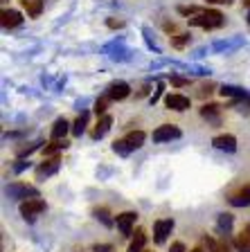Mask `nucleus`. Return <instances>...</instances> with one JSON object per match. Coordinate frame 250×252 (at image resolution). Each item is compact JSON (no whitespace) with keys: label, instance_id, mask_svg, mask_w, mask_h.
I'll use <instances>...</instances> for the list:
<instances>
[{"label":"nucleus","instance_id":"4be33fe9","mask_svg":"<svg viewBox=\"0 0 250 252\" xmlns=\"http://www.w3.org/2000/svg\"><path fill=\"white\" fill-rule=\"evenodd\" d=\"M113 151L120 153V156H129V153H131V147L124 142V137H122V140H115V142H113Z\"/></svg>","mask_w":250,"mask_h":252},{"label":"nucleus","instance_id":"393cba45","mask_svg":"<svg viewBox=\"0 0 250 252\" xmlns=\"http://www.w3.org/2000/svg\"><path fill=\"white\" fill-rule=\"evenodd\" d=\"M95 219H99L104 225H113V219H110V214H108V210H95Z\"/></svg>","mask_w":250,"mask_h":252},{"label":"nucleus","instance_id":"bb28decb","mask_svg":"<svg viewBox=\"0 0 250 252\" xmlns=\"http://www.w3.org/2000/svg\"><path fill=\"white\" fill-rule=\"evenodd\" d=\"M185 43H189V34H178V36L172 41V45L174 47H182Z\"/></svg>","mask_w":250,"mask_h":252},{"label":"nucleus","instance_id":"f3484780","mask_svg":"<svg viewBox=\"0 0 250 252\" xmlns=\"http://www.w3.org/2000/svg\"><path fill=\"white\" fill-rule=\"evenodd\" d=\"M219 106L216 104H208V106H203V108H201V115L205 117V120L208 122H214V124H219Z\"/></svg>","mask_w":250,"mask_h":252},{"label":"nucleus","instance_id":"9d476101","mask_svg":"<svg viewBox=\"0 0 250 252\" xmlns=\"http://www.w3.org/2000/svg\"><path fill=\"white\" fill-rule=\"evenodd\" d=\"M212 144L219 149V151H228V153L237 151V137L235 135H216L212 140Z\"/></svg>","mask_w":250,"mask_h":252},{"label":"nucleus","instance_id":"6ab92c4d","mask_svg":"<svg viewBox=\"0 0 250 252\" xmlns=\"http://www.w3.org/2000/svg\"><path fill=\"white\" fill-rule=\"evenodd\" d=\"M144 243H146L144 230H136V239H133V243L129 246V252H142L144 250Z\"/></svg>","mask_w":250,"mask_h":252},{"label":"nucleus","instance_id":"f8f14e48","mask_svg":"<svg viewBox=\"0 0 250 252\" xmlns=\"http://www.w3.org/2000/svg\"><path fill=\"white\" fill-rule=\"evenodd\" d=\"M59 158H52V160H47V162H43L41 167L36 169V176L38 178H47V176H52V173L59 171Z\"/></svg>","mask_w":250,"mask_h":252},{"label":"nucleus","instance_id":"412c9836","mask_svg":"<svg viewBox=\"0 0 250 252\" xmlns=\"http://www.w3.org/2000/svg\"><path fill=\"white\" fill-rule=\"evenodd\" d=\"M66 147H68V142H66V140H54L50 147L43 149V156H52L54 151H59V149H66Z\"/></svg>","mask_w":250,"mask_h":252},{"label":"nucleus","instance_id":"aec40b11","mask_svg":"<svg viewBox=\"0 0 250 252\" xmlns=\"http://www.w3.org/2000/svg\"><path fill=\"white\" fill-rule=\"evenodd\" d=\"M86 124H88V113H81V115L74 120V124H72V133H74V135H81V133L86 131Z\"/></svg>","mask_w":250,"mask_h":252},{"label":"nucleus","instance_id":"39448f33","mask_svg":"<svg viewBox=\"0 0 250 252\" xmlns=\"http://www.w3.org/2000/svg\"><path fill=\"white\" fill-rule=\"evenodd\" d=\"M176 137H180V128L176 124H162L153 131V142H169Z\"/></svg>","mask_w":250,"mask_h":252},{"label":"nucleus","instance_id":"0eeeda50","mask_svg":"<svg viewBox=\"0 0 250 252\" xmlns=\"http://www.w3.org/2000/svg\"><path fill=\"white\" fill-rule=\"evenodd\" d=\"M129 94H131V86L126 84V81H115V84H110L108 90H106V97L113 101H122V99H126Z\"/></svg>","mask_w":250,"mask_h":252},{"label":"nucleus","instance_id":"dca6fc26","mask_svg":"<svg viewBox=\"0 0 250 252\" xmlns=\"http://www.w3.org/2000/svg\"><path fill=\"white\" fill-rule=\"evenodd\" d=\"M144 137H146L144 131H131L129 135L124 137V142L131 147V151H133V149H140L142 144H144Z\"/></svg>","mask_w":250,"mask_h":252},{"label":"nucleus","instance_id":"f03ea898","mask_svg":"<svg viewBox=\"0 0 250 252\" xmlns=\"http://www.w3.org/2000/svg\"><path fill=\"white\" fill-rule=\"evenodd\" d=\"M41 212H45V200H41V198H27L21 203V214L25 219H34Z\"/></svg>","mask_w":250,"mask_h":252},{"label":"nucleus","instance_id":"2f4dec72","mask_svg":"<svg viewBox=\"0 0 250 252\" xmlns=\"http://www.w3.org/2000/svg\"><path fill=\"white\" fill-rule=\"evenodd\" d=\"M208 2H225V5H230L232 0H208Z\"/></svg>","mask_w":250,"mask_h":252},{"label":"nucleus","instance_id":"c85d7f7f","mask_svg":"<svg viewBox=\"0 0 250 252\" xmlns=\"http://www.w3.org/2000/svg\"><path fill=\"white\" fill-rule=\"evenodd\" d=\"M93 252H113V246H108V243H97V246H93Z\"/></svg>","mask_w":250,"mask_h":252},{"label":"nucleus","instance_id":"b1692460","mask_svg":"<svg viewBox=\"0 0 250 252\" xmlns=\"http://www.w3.org/2000/svg\"><path fill=\"white\" fill-rule=\"evenodd\" d=\"M221 94H223V97H244V90L235 88V86H223V88H221Z\"/></svg>","mask_w":250,"mask_h":252},{"label":"nucleus","instance_id":"6e6552de","mask_svg":"<svg viewBox=\"0 0 250 252\" xmlns=\"http://www.w3.org/2000/svg\"><path fill=\"white\" fill-rule=\"evenodd\" d=\"M165 106L169 110L182 113V110H187L189 106H192V101H189V97H185V94H167V97H165Z\"/></svg>","mask_w":250,"mask_h":252},{"label":"nucleus","instance_id":"9b49d317","mask_svg":"<svg viewBox=\"0 0 250 252\" xmlns=\"http://www.w3.org/2000/svg\"><path fill=\"white\" fill-rule=\"evenodd\" d=\"M0 18H2V27H16V25H21L23 23V16L14 9H2Z\"/></svg>","mask_w":250,"mask_h":252},{"label":"nucleus","instance_id":"ddd939ff","mask_svg":"<svg viewBox=\"0 0 250 252\" xmlns=\"http://www.w3.org/2000/svg\"><path fill=\"white\" fill-rule=\"evenodd\" d=\"M110 124H113V120H110L108 115H102V120L97 122V126H95L93 133H90V135H93V140H99V137H104L106 131L110 128Z\"/></svg>","mask_w":250,"mask_h":252},{"label":"nucleus","instance_id":"7c9ffc66","mask_svg":"<svg viewBox=\"0 0 250 252\" xmlns=\"http://www.w3.org/2000/svg\"><path fill=\"white\" fill-rule=\"evenodd\" d=\"M122 25H124V23H122V21H115V18H110V21H108V27H122Z\"/></svg>","mask_w":250,"mask_h":252},{"label":"nucleus","instance_id":"1a4fd4ad","mask_svg":"<svg viewBox=\"0 0 250 252\" xmlns=\"http://www.w3.org/2000/svg\"><path fill=\"white\" fill-rule=\"evenodd\" d=\"M230 205H235V207H248L250 205V185H244L241 189H237L235 194H230Z\"/></svg>","mask_w":250,"mask_h":252},{"label":"nucleus","instance_id":"20e7f679","mask_svg":"<svg viewBox=\"0 0 250 252\" xmlns=\"http://www.w3.org/2000/svg\"><path fill=\"white\" fill-rule=\"evenodd\" d=\"M172 230H174V219H158L153 223V239H156V243H165L167 236L172 234Z\"/></svg>","mask_w":250,"mask_h":252},{"label":"nucleus","instance_id":"f704fd0d","mask_svg":"<svg viewBox=\"0 0 250 252\" xmlns=\"http://www.w3.org/2000/svg\"><path fill=\"white\" fill-rule=\"evenodd\" d=\"M248 23H250V9H248Z\"/></svg>","mask_w":250,"mask_h":252},{"label":"nucleus","instance_id":"2eb2a0df","mask_svg":"<svg viewBox=\"0 0 250 252\" xmlns=\"http://www.w3.org/2000/svg\"><path fill=\"white\" fill-rule=\"evenodd\" d=\"M18 2H21L23 9H25L32 18H36V16L43 11V0H18Z\"/></svg>","mask_w":250,"mask_h":252},{"label":"nucleus","instance_id":"cd10ccee","mask_svg":"<svg viewBox=\"0 0 250 252\" xmlns=\"http://www.w3.org/2000/svg\"><path fill=\"white\" fill-rule=\"evenodd\" d=\"M230 225H232V216H230V214H223V216L219 219V227H225V230H228Z\"/></svg>","mask_w":250,"mask_h":252},{"label":"nucleus","instance_id":"423d86ee","mask_svg":"<svg viewBox=\"0 0 250 252\" xmlns=\"http://www.w3.org/2000/svg\"><path fill=\"white\" fill-rule=\"evenodd\" d=\"M7 194L14 196V198H27V196H32V198H38V191L36 187H32V185L27 183H14L7 187Z\"/></svg>","mask_w":250,"mask_h":252},{"label":"nucleus","instance_id":"a211bd4d","mask_svg":"<svg viewBox=\"0 0 250 252\" xmlns=\"http://www.w3.org/2000/svg\"><path fill=\"white\" fill-rule=\"evenodd\" d=\"M235 248L237 252H250V234L246 230L235 236Z\"/></svg>","mask_w":250,"mask_h":252},{"label":"nucleus","instance_id":"f257e3e1","mask_svg":"<svg viewBox=\"0 0 250 252\" xmlns=\"http://www.w3.org/2000/svg\"><path fill=\"white\" fill-rule=\"evenodd\" d=\"M189 25L203 27V30H216L223 25V14L216 9H201L198 14L189 16Z\"/></svg>","mask_w":250,"mask_h":252},{"label":"nucleus","instance_id":"a878e982","mask_svg":"<svg viewBox=\"0 0 250 252\" xmlns=\"http://www.w3.org/2000/svg\"><path fill=\"white\" fill-rule=\"evenodd\" d=\"M106 101H108V97H102V99L95 101V113L97 115H104L106 113Z\"/></svg>","mask_w":250,"mask_h":252},{"label":"nucleus","instance_id":"7ed1b4c3","mask_svg":"<svg viewBox=\"0 0 250 252\" xmlns=\"http://www.w3.org/2000/svg\"><path fill=\"white\" fill-rule=\"evenodd\" d=\"M136 220H138V214H136V212H122V214L115 216V225H117V230H120L124 236H129L131 232H133V225H136Z\"/></svg>","mask_w":250,"mask_h":252},{"label":"nucleus","instance_id":"4468645a","mask_svg":"<svg viewBox=\"0 0 250 252\" xmlns=\"http://www.w3.org/2000/svg\"><path fill=\"white\" fill-rule=\"evenodd\" d=\"M68 128H70L68 120H66V117H59V120L54 122V126H52V140H63L66 133H68Z\"/></svg>","mask_w":250,"mask_h":252},{"label":"nucleus","instance_id":"c756f323","mask_svg":"<svg viewBox=\"0 0 250 252\" xmlns=\"http://www.w3.org/2000/svg\"><path fill=\"white\" fill-rule=\"evenodd\" d=\"M169 252H185V246L180 241H176V243H172V250Z\"/></svg>","mask_w":250,"mask_h":252},{"label":"nucleus","instance_id":"c9c22d12","mask_svg":"<svg viewBox=\"0 0 250 252\" xmlns=\"http://www.w3.org/2000/svg\"><path fill=\"white\" fill-rule=\"evenodd\" d=\"M142 252H151V250H142Z\"/></svg>","mask_w":250,"mask_h":252},{"label":"nucleus","instance_id":"72a5a7b5","mask_svg":"<svg viewBox=\"0 0 250 252\" xmlns=\"http://www.w3.org/2000/svg\"><path fill=\"white\" fill-rule=\"evenodd\" d=\"M246 232H248V234H250V223H248V225H246Z\"/></svg>","mask_w":250,"mask_h":252},{"label":"nucleus","instance_id":"473e14b6","mask_svg":"<svg viewBox=\"0 0 250 252\" xmlns=\"http://www.w3.org/2000/svg\"><path fill=\"white\" fill-rule=\"evenodd\" d=\"M192 252H205V250H203V248H194Z\"/></svg>","mask_w":250,"mask_h":252},{"label":"nucleus","instance_id":"5701e85b","mask_svg":"<svg viewBox=\"0 0 250 252\" xmlns=\"http://www.w3.org/2000/svg\"><path fill=\"white\" fill-rule=\"evenodd\" d=\"M205 241H208L210 252H230L228 243H219V241H214V239H205Z\"/></svg>","mask_w":250,"mask_h":252}]
</instances>
